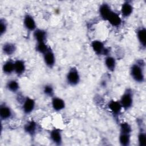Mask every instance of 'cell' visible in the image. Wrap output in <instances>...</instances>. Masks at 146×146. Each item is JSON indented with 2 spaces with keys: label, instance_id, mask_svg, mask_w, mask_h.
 <instances>
[{
  "label": "cell",
  "instance_id": "cell-1",
  "mask_svg": "<svg viewBox=\"0 0 146 146\" xmlns=\"http://www.w3.org/2000/svg\"><path fill=\"white\" fill-rule=\"evenodd\" d=\"M145 63L143 60H138L132 65L130 68V74L132 78L137 83H143L145 80L144 75Z\"/></svg>",
  "mask_w": 146,
  "mask_h": 146
},
{
  "label": "cell",
  "instance_id": "cell-2",
  "mask_svg": "<svg viewBox=\"0 0 146 146\" xmlns=\"http://www.w3.org/2000/svg\"><path fill=\"white\" fill-rule=\"evenodd\" d=\"M133 93L130 88H127L122 95L119 101L122 108L125 110H129L133 105Z\"/></svg>",
  "mask_w": 146,
  "mask_h": 146
},
{
  "label": "cell",
  "instance_id": "cell-3",
  "mask_svg": "<svg viewBox=\"0 0 146 146\" xmlns=\"http://www.w3.org/2000/svg\"><path fill=\"white\" fill-rule=\"evenodd\" d=\"M66 79L67 83L71 86L77 85L80 81V75L78 70L75 67H72L68 71Z\"/></svg>",
  "mask_w": 146,
  "mask_h": 146
},
{
  "label": "cell",
  "instance_id": "cell-4",
  "mask_svg": "<svg viewBox=\"0 0 146 146\" xmlns=\"http://www.w3.org/2000/svg\"><path fill=\"white\" fill-rule=\"evenodd\" d=\"M35 106V100L31 98L26 97L22 100V110L25 114L30 113L34 110Z\"/></svg>",
  "mask_w": 146,
  "mask_h": 146
},
{
  "label": "cell",
  "instance_id": "cell-5",
  "mask_svg": "<svg viewBox=\"0 0 146 146\" xmlns=\"http://www.w3.org/2000/svg\"><path fill=\"white\" fill-rule=\"evenodd\" d=\"M23 25L27 30L34 31L36 29V25L34 18L29 14H26L23 19Z\"/></svg>",
  "mask_w": 146,
  "mask_h": 146
},
{
  "label": "cell",
  "instance_id": "cell-6",
  "mask_svg": "<svg viewBox=\"0 0 146 146\" xmlns=\"http://www.w3.org/2000/svg\"><path fill=\"white\" fill-rule=\"evenodd\" d=\"M43 55V60L44 63L50 68L52 67L55 63V57L52 51L50 48Z\"/></svg>",
  "mask_w": 146,
  "mask_h": 146
},
{
  "label": "cell",
  "instance_id": "cell-7",
  "mask_svg": "<svg viewBox=\"0 0 146 146\" xmlns=\"http://www.w3.org/2000/svg\"><path fill=\"white\" fill-rule=\"evenodd\" d=\"M13 116V112L11 108L5 103L0 106V117L1 120H6L10 119Z\"/></svg>",
  "mask_w": 146,
  "mask_h": 146
},
{
  "label": "cell",
  "instance_id": "cell-8",
  "mask_svg": "<svg viewBox=\"0 0 146 146\" xmlns=\"http://www.w3.org/2000/svg\"><path fill=\"white\" fill-rule=\"evenodd\" d=\"M108 107L115 117L118 116L122 109L120 102L115 100H111L108 104Z\"/></svg>",
  "mask_w": 146,
  "mask_h": 146
},
{
  "label": "cell",
  "instance_id": "cell-9",
  "mask_svg": "<svg viewBox=\"0 0 146 146\" xmlns=\"http://www.w3.org/2000/svg\"><path fill=\"white\" fill-rule=\"evenodd\" d=\"M50 139L56 145H61L62 143V136L60 130L58 128L53 129L50 132Z\"/></svg>",
  "mask_w": 146,
  "mask_h": 146
},
{
  "label": "cell",
  "instance_id": "cell-10",
  "mask_svg": "<svg viewBox=\"0 0 146 146\" xmlns=\"http://www.w3.org/2000/svg\"><path fill=\"white\" fill-rule=\"evenodd\" d=\"M107 21L113 27H118L120 26L122 22V20L119 14L113 11H112Z\"/></svg>",
  "mask_w": 146,
  "mask_h": 146
},
{
  "label": "cell",
  "instance_id": "cell-11",
  "mask_svg": "<svg viewBox=\"0 0 146 146\" xmlns=\"http://www.w3.org/2000/svg\"><path fill=\"white\" fill-rule=\"evenodd\" d=\"M91 47L93 51L97 55H104L106 48L103 43L98 40H95L91 43Z\"/></svg>",
  "mask_w": 146,
  "mask_h": 146
},
{
  "label": "cell",
  "instance_id": "cell-12",
  "mask_svg": "<svg viewBox=\"0 0 146 146\" xmlns=\"http://www.w3.org/2000/svg\"><path fill=\"white\" fill-rule=\"evenodd\" d=\"M24 130L25 131L30 135V136H34L35 135L37 129H38V125L36 122L34 121L31 120L27 122L24 125Z\"/></svg>",
  "mask_w": 146,
  "mask_h": 146
},
{
  "label": "cell",
  "instance_id": "cell-13",
  "mask_svg": "<svg viewBox=\"0 0 146 146\" xmlns=\"http://www.w3.org/2000/svg\"><path fill=\"white\" fill-rule=\"evenodd\" d=\"M112 10L111 7L108 5V4L106 3H104L102 4L99 7V12L100 14V15L101 18L107 21L109 15H110L111 13L112 12Z\"/></svg>",
  "mask_w": 146,
  "mask_h": 146
},
{
  "label": "cell",
  "instance_id": "cell-14",
  "mask_svg": "<svg viewBox=\"0 0 146 146\" xmlns=\"http://www.w3.org/2000/svg\"><path fill=\"white\" fill-rule=\"evenodd\" d=\"M133 12V6L129 1H125L121 7V13L123 17H129Z\"/></svg>",
  "mask_w": 146,
  "mask_h": 146
},
{
  "label": "cell",
  "instance_id": "cell-15",
  "mask_svg": "<svg viewBox=\"0 0 146 146\" xmlns=\"http://www.w3.org/2000/svg\"><path fill=\"white\" fill-rule=\"evenodd\" d=\"M33 36L37 43L46 42L47 34L45 30L40 29H36L33 33Z\"/></svg>",
  "mask_w": 146,
  "mask_h": 146
},
{
  "label": "cell",
  "instance_id": "cell-16",
  "mask_svg": "<svg viewBox=\"0 0 146 146\" xmlns=\"http://www.w3.org/2000/svg\"><path fill=\"white\" fill-rule=\"evenodd\" d=\"M137 38L140 44L143 48L146 47V29L144 27L139 28L137 30Z\"/></svg>",
  "mask_w": 146,
  "mask_h": 146
},
{
  "label": "cell",
  "instance_id": "cell-17",
  "mask_svg": "<svg viewBox=\"0 0 146 146\" xmlns=\"http://www.w3.org/2000/svg\"><path fill=\"white\" fill-rule=\"evenodd\" d=\"M51 104L53 109L56 111H61L65 107L64 101L59 97L54 96L52 99Z\"/></svg>",
  "mask_w": 146,
  "mask_h": 146
},
{
  "label": "cell",
  "instance_id": "cell-18",
  "mask_svg": "<svg viewBox=\"0 0 146 146\" xmlns=\"http://www.w3.org/2000/svg\"><path fill=\"white\" fill-rule=\"evenodd\" d=\"M26 70V66L25 62L22 60L18 59L14 61V72L18 75H22Z\"/></svg>",
  "mask_w": 146,
  "mask_h": 146
},
{
  "label": "cell",
  "instance_id": "cell-19",
  "mask_svg": "<svg viewBox=\"0 0 146 146\" xmlns=\"http://www.w3.org/2000/svg\"><path fill=\"white\" fill-rule=\"evenodd\" d=\"M2 71L5 74H11L14 72V62L11 60L6 61L2 66Z\"/></svg>",
  "mask_w": 146,
  "mask_h": 146
},
{
  "label": "cell",
  "instance_id": "cell-20",
  "mask_svg": "<svg viewBox=\"0 0 146 146\" xmlns=\"http://www.w3.org/2000/svg\"><path fill=\"white\" fill-rule=\"evenodd\" d=\"M105 65L107 69L110 71H113L116 67V60L115 59L111 56L108 55L106 56L104 60Z\"/></svg>",
  "mask_w": 146,
  "mask_h": 146
},
{
  "label": "cell",
  "instance_id": "cell-21",
  "mask_svg": "<svg viewBox=\"0 0 146 146\" xmlns=\"http://www.w3.org/2000/svg\"><path fill=\"white\" fill-rule=\"evenodd\" d=\"M16 50V46L14 43H6L2 46V51L4 54L10 55L14 53Z\"/></svg>",
  "mask_w": 146,
  "mask_h": 146
},
{
  "label": "cell",
  "instance_id": "cell-22",
  "mask_svg": "<svg viewBox=\"0 0 146 146\" xmlns=\"http://www.w3.org/2000/svg\"><path fill=\"white\" fill-rule=\"evenodd\" d=\"M119 141L120 145L123 146L129 145L131 142V134L120 132Z\"/></svg>",
  "mask_w": 146,
  "mask_h": 146
},
{
  "label": "cell",
  "instance_id": "cell-23",
  "mask_svg": "<svg viewBox=\"0 0 146 146\" xmlns=\"http://www.w3.org/2000/svg\"><path fill=\"white\" fill-rule=\"evenodd\" d=\"M6 88L8 90L13 92H16L18 91L19 88V85L18 82L15 80H9L6 84Z\"/></svg>",
  "mask_w": 146,
  "mask_h": 146
},
{
  "label": "cell",
  "instance_id": "cell-24",
  "mask_svg": "<svg viewBox=\"0 0 146 146\" xmlns=\"http://www.w3.org/2000/svg\"><path fill=\"white\" fill-rule=\"evenodd\" d=\"M138 143L140 146L146 145V133L143 127H141V129L138 134Z\"/></svg>",
  "mask_w": 146,
  "mask_h": 146
},
{
  "label": "cell",
  "instance_id": "cell-25",
  "mask_svg": "<svg viewBox=\"0 0 146 146\" xmlns=\"http://www.w3.org/2000/svg\"><path fill=\"white\" fill-rule=\"evenodd\" d=\"M50 48L46 44V42H39L37 43L35 46V50L37 52L44 54Z\"/></svg>",
  "mask_w": 146,
  "mask_h": 146
},
{
  "label": "cell",
  "instance_id": "cell-26",
  "mask_svg": "<svg viewBox=\"0 0 146 146\" xmlns=\"http://www.w3.org/2000/svg\"><path fill=\"white\" fill-rule=\"evenodd\" d=\"M120 132L131 134L132 132V128L128 123H122L120 125Z\"/></svg>",
  "mask_w": 146,
  "mask_h": 146
},
{
  "label": "cell",
  "instance_id": "cell-27",
  "mask_svg": "<svg viewBox=\"0 0 146 146\" xmlns=\"http://www.w3.org/2000/svg\"><path fill=\"white\" fill-rule=\"evenodd\" d=\"M43 92L45 95H46L48 96L54 97V88L50 84H47L44 86L43 88Z\"/></svg>",
  "mask_w": 146,
  "mask_h": 146
},
{
  "label": "cell",
  "instance_id": "cell-28",
  "mask_svg": "<svg viewBox=\"0 0 146 146\" xmlns=\"http://www.w3.org/2000/svg\"><path fill=\"white\" fill-rule=\"evenodd\" d=\"M0 27H1L0 28L1 35H2L4 33H5L7 30V24L5 21L2 19H1L0 21Z\"/></svg>",
  "mask_w": 146,
  "mask_h": 146
}]
</instances>
